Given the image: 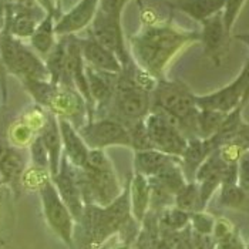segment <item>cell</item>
I'll use <instances>...</instances> for the list:
<instances>
[{"label":"cell","mask_w":249,"mask_h":249,"mask_svg":"<svg viewBox=\"0 0 249 249\" xmlns=\"http://www.w3.org/2000/svg\"><path fill=\"white\" fill-rule=\"evenodd\" d=\"M84 204L107 207L123 194L114 165L104 150H90L84 168H78Z\"/></svg>","instance_id":"277c9868"},{"label":"cell","mask_w":249,"mask_h":249,"mask_svg":"<svg viewBox=\"0 0 249 249\" xmlns=\"http://www.w3.org/2000/svg\"><path fill=\"white\" fill-rule=\"evenodd\" d=\"M0 49L4 64L16 76H20L24 81H50L47 67L40 61V58L33 52L24 47L20 41L12 37H3L0 43Z\"/></svg>","instance_id":"30bf717a"},{"label":"cell","mask_w":249,"mask_h":249,"mask_svg":"<svg viewBox=\"0 0 249 249\" xmlns=\"http://www.w3.org/2000/svg\"><path fill=\"white\" fill-rule=\"evenodd\" d=\"M30 153H32V161H33L35 167L50 173L49 154H47V150H46V147H44L40 135H37L36 138H33L32 145H30Z\"/></svg>","instance_id":"f546056e"},{"label":"cell","mask_w":249,"mask_h":249,"mask_svg":"<svg viewBox=\"0 0 249 249\" xmlns=\"http://www.w3.org/2000/svg\"><path fill=\"white\" fill-rule=\"evenodd\" d=\"M191 224L194 232L212 235L213 227H215V219L204 211L195 212V213H191Z\"/></svg>","instance_id":"1f68e13d"},{"label":"cell","mask_w":249,"mask_h":249,"mask_svg":"<svg viewBox=\"0 0 249 249\" xmlns=\"http://www.w3.org/2000/svg\"><path fill=\"white\" fill-rule=\"evenodd\" d=\"M179 161L181 158L161 153L158 150L138 151L134 153V173L144 175L147 178H153L160 173H162L170 165Z\"/></svg>","instance_id":"7402d4cb"},{"label":"cell","mask_w":249,"mask_h":249,"mask_svg":"<svg viewBox=\"0 0 249 249\" xmlns=\"http://www.w3.org/2000/svg\"><path fill=\"white\" fill-rule=\"evenodd\" d=\"M249 100V58L238 77L228 86L204 96H195L198 108L215 110L228 114L239 106H245Z\"/></svg>","instance_id":"ba28073f"},{"label":"cell","mask_w":249,"mask_h":249,"mask_svg":"<svg viewBox=\"0 0 249 249\" xmlns=\"http://www.w3.org/2000/svg\"><path fill=\"white\" fill-rule=\"evenodd\" d=\"M77 1H80V0H64V3H66V4H73V6L76 4Z\"/></svg>","instance_id":"d590c367"},{"label":"cell","mask_w":249,"mask_h":249,"mask_svg":"<svg viewBox=\"0 0 249 249\" xmlns=\"http://www.w3.org/2000/svg\"><path fill=\"white\" fill-rule=\"evenodd\" d=\"M248 38H249V37H248Z\"/></svg>","instance_id":"f35d334b"},{"label":"cell","mask_w":249,"mask_h":249,"mask_svg":"<svg viewBox=\"0 0 249 249\" xmlns=\"http://www.w3.org/2000/svg\"><path fill=\"white\" fill-rule=\"evenodd\" d=\"M215 249H245V245L236 231H232L225 238L216 241Z\"/></svg>","instance_id":"836d02e7"},{"label":"cell","mask_w":249,"mask_h":249,"mask_svg":"<svg viewBox=\"0 0 249 249\" xmlns=\"http://www.w3.org/2000/svg\"><path fill=\"white\" fill-rule=\"evenodd\" d=\"M86 74L91 100L94 104V115H97V118L108 117L111 103L114 98L118 74L96 70L90 66H86Z\"/></svg>","instance_id":"4fadbf2b"},{"label":"cell","mask_w":249,"mask_h":249,"mask_svg":"<svg viewBox=\"0 0 249 249\" xmlns=\"http://www.w3.org/2000/svg\"><path fill=\"white\" fill-rule=\"evenodd\" d=\"M100 0H80L58 20L56 24L57 35H73L87 26H91L96 18Z\"/></svg>","instance_id":"e0dca14e"},{"label":"cell","mask_w":249,"mask_h":249,"mask_svg":"<svg viewBox=\"0 0 249 249\" xmlns=\"http://www.w3.org/2000/svg\"><path fill=\"white\" fill-rule=\"evenodd\" d=\"M213 151L216 150H213L210 140H204L199 137L188 138L187 148L181 157V168L188 182L195 181L196 171Z\"/></svg>","instance_id":"d6986e66"},{"label":"cell","mask_w":249,"mask_h":249,"mask_svg":"<svg viewBox=\"0 0 249 249\" xmlns=\"http://www.w3.org/2000/svg\"><path fill=\"white\" fill-rule=\"evenodd\" d=\"M227 168H228V165L225 164V161L219 155V151L216 150L204 161V164L196 171L195 182L199 187L201 199H202L204 207H207V204L210 202V199L216 192V190L221 188L222 178H224Z\"/></svg>","instance_id":"5bb4252c"},{"label":"cell","mask_w":249,"mask_h":249,"mask_svg":"<svg viewBox=\"0 0 249 249\" xmlns=\"http://www.w3.org/2000/svg\"><path fill=\"white\" fill-rule=\"evenodd\" d=\"M89 36H91L100 44L113 52L121 61L123 69H125L133 61V57L130 54V47L127 46V40L123 32L121 15L107 13L98 9L96 18L90 26Z\"/></svg>","instance_id":"9c48e42d"},{"label":"cell","mask_w":249,"mask_h":249,"mask_svg":"<svg viewBox=\"0 0 249 249\" xmlns=\"http://www.w3.org/2000/svg\"><path fill=\"white\" fill-rule=\"evenodd\" d=\"M154 150L181 158L187 148L188 138L178 125L161 113L150 111L144 120Z\"/></svg>","instance_id":"8fae6325"},{"label":"cell","mask_w":249,"mask_h":249,"mask_svg":"<svg viewBox=\"0 0 249 249\" xmlns=\"http://www.w3.org/2000/svg\"><path fill=\"white\" fill-rule=\"evenodd\" d=\"M238 184L245 192H249V150L238 162Z\"/></svg>","instance_id":"d6a6232c"},{"label":"cell","mask_w":249,"mask_h":249,"mask_svg":"<svg viewBox=\"0 0 249 249\" xmlns=\"http://www.w3.org/2000/svg\"><path fill=\"white\" fill-rule=\"evenodd\" d=\"M160 222H161V227L164 230L177 232V231L187 228V225L191 222V213L177 208L175 205L167 207L161 211Z\"/></svg>","instance_id":"4316f807"},{"label":"cell","mask_w":249,"mask_h":249,"mask_svg":"<svg viewBox=\"0 0 249 249\" xmlns=\"http://www.w3.org/2000/svg\"><path fill=\"white\" fill-rule=\"evenodd\" d=\"M247 249H249V245H248V248H247Z\"/></svg>","instance_id":"74e56055"},{"label":"cell","mask_w":249,"mask_h":249,"mask_svg":"<svg viewBox=\"0 0 249 249\" xmlns=\"http://www.w3.org/2000/svg\"><path fill=\"white\" fill-rule=\"evenodd\" d=\"M225 1L227 0H175L171 3V7L202 23L204 20L222 13Z\"/></svg>","instance_id":"603a6c76"},{"label":"cell","mask_w":249,"mask_h":249,"mask_svg":"<svg viewBox=\"0 0 249 249\" xmlns=\"http://www.w3.org/2000/svg\"><path fill=\"white\" fill-rule=\"evenodd\" d=\"M195 96L182 81L161 78L151 93V111L168 117L187 138H194L196 137V115L199 111Z\"/></svg>","instance_id":"7a4b0ae2"},{"label":"cell","mask_w":249,"mask_h":249,"mask_svg":"<svg viewBox=\"0 0 249 249\" xmlns=\"http://www.w3.org/2000/svg\"><path fill=\"white\" fill-rule=\"evenodd\" d=\"M0 170L9 179H15L23 173L21 157L13 148L0 145Z\"/></svg>","instance_id":"83f0119b"},{"label":"cell","mask_w":249,"mask_h":249,"mask_svg":"<svg viewBox=\"0 0 249 249\" xmlns=\"http://www.w3.org/2000/svg\"><path fill=\"white\" fill-rule=\"evenodd\" d=\"M201 40L196 32L182 30L167 21H155L130 37V54L137 66L157 80L165 78V69L181 50Z\"/></svg>","instance_id":"6da1fadb"},{"label":"cell","mask_w":249,"mask_h":249,"mask_svg":"<svg viewBox=\"0 0 249 249\" xmlns=\"http://www.w3.org/2000/svg\"><path fill=\"white\" fill-rule=\"evenodd\" d=\"M202 30H201V40L204 44V52L212 61L216 64L221 63L225 47H227V38L228 32L225 29L222 13H218L210 19L204 20L202 23Z\"/></svg>","instance_id":"9a60e30c"},{"label":"cell","mask_w":249,"mask_h":249,"mask_svg":"<svg viewBox=\"0 0 249 249\" xmlns=\"http://www.w3.org/2000/svg\"><path fill=\"white\" fill-rule=\"evenodd\" d=\"M191 242L194 249H215V247H216L213 235H207V233L194 232L191 235Z\"/></svg>","instance_id":"e575fe53"},{"label":"cell","mask_w":249,"mask_h":249,"mask_svg":"<svg viewBox=\"0 0 249 249\" xmlns=\"http://www.w3.org/2000/svg\"><path fill=\"white\" fill-rule=\"evenodd\" d=\"M151 111V91L137 78L134 60L118 74L115 93L108 117L115 118L127 128L142 121Z\"/></svg>","instance_id":"5b68a950"},{"label":"cell","mask_w":249,"mask_h":249,"mask_svg":"<svg viewBox=\"0 0 249 249\" xmlns=\"http://www.w3.org/2000/svg\"><path fill=\"white\" fill-rule=\"evenodd\" d=\"M131 215L130 204V188L128 182L124 187L123 194L107 207H100L94 204L86 205L81 224L89 241L90 248H101L103 244L114 233L123 232L134 222ZM137 222V221H135Z\"/></svg>","instance_id":"3957f363"},{"label":"cell","mask_w":249,"mask_h":249,"mask_svg":"<svg viewBox=\"0 0 249 249\" xmlns=\"http://www.w3.org/2000/svg\"><path fill=\"white\" fill-rule=\"evenodd\" d=\"M40 138L49 154V162H50V175H56L60 170L61 158H63V141H61V133L58 125L57 115L49 113L46 117V123L41 128Z\"/></svg>","instance_id":"ffe728a7"},{"label":"cell","mask_w":249,"mask_h":249,"mask_svg":"<svg viewBox=\"0 0 249 249\" xmlns=\"http://www.w3.org/2000/svg\"><path fill=\"white\" fill-rule=\"evenodd\" d=\"M78 133L90 150H106L108 147H130L128 128L111 117L93 118L78 128Z\"/></svg>","instance_id":"52a82bcc"},{"label":"cell","mask_w":249,"mask_h":249,"mask_svg":"<svg viewBox=\"0 0 249 249\" xmlns=\"http://www.w3.org/2000/svg\"><path fill=\"white\" fill-rule=\"evenodd\" d=\"M58 118V117H57ZM60 133H61V141H63V151L69 162L76 168H84L90 148L81 138L76 127L64 118H58Z\"/></svg>","instance_id":"ac0fdd59"},{"label":"cell","mask_w":249,"mask_h":249,"mask_svg":"<svg viewBox=\"0 0 249 249\" xmlns=\"http://www.w3.org/2000/svg\"><path fill=\"white\" fill-rule=\"evenodd\" d=\"M225 113L215 110H201L196 115V137L208 140L216 134L225 121Z\"/></svg>","instance_id":"484cf974"},{"label":"cell","mask_w":249,"mask_h":249,"mask_svg":"<svg viewBox=\"0 0 249 249\" xmlns=\"http://www.w3.org/2000/svg\"><path fill=\"white\" fill-rule=\"evenodd\" d=\"M144 120L137 123L134 125H131V127H128L130 137H131V148L134 150V153L145 151V150H154L148 133H147V128H145Z\"/></svg>","instance_id":"f1b7e54d"},{"label":"cell","mask_w":249,"mask_h":249,"mask_svg":"<svg viewBox=\"0 0 249 249\" xmlns=\"http://www.w3.org/2000/svg\"><path fill=\"white\" fill-rule=\"evenodd\" d=\"M37 190L41 199L43 213L47 224L67 247L73 248V233H74L76 219L73 218L70 210L58 195L57 190L52 181V177H47L38 185Z\"/></svg>","instance_id":"8992f818"},{"label":"cell","mask_w":249,"mask_h":249,"mask_svg":"<svg viewBox=\"0 0 249 249\" xmlns=\"http://www.w3.org/2000/svg\"><path fill=\"white\" fill-rule=\"evenodd\" d=\"M54 33H56V26L53 24V18L49 15L46 19L43 20L32 35V44L36 49V52L49 56L50 52L54 49Z\"/></svg>","instance_id":"d4e9b609"},{"label":"cell","mask_w":249,"mask_h":249,"mask_svg":"<svg viewBox=\"0 0 249 249\" xmlns=\"http://www.w3.org/2000/svg\"><path fill=\"white\" fill-rule=\"evenodd\" d=\"M77 40H78L86 66H90L96 70L110 71V73H117V74L123 71V64L118 57L91 36L77 38Z\"/></svg>","instance_id":"2e32d148"},{"label":"cell","mask_w":249,"mask_h":249,"mask_svg":"<svg viewBox=\"0 0 249 249\" xmlns=\"http://www.w3.org/2000/svg\"><path fill=\"white\" fill-rule=\"evenodd\" d=\"M131 215L137 222H142L151 208V187L147 177L133 173L128 179Z\"/></svg>","instance_id":"44dd1931"},{"label":"cell","mask_w":249,"mask_h":249,"mask_svg":"<svg viewBox=\"0 0 249 249\" xmlns=\"http://www.w3.org/2000/svg\"><path fill=\"white\" fill-rule=\"evenodd\" d=\"M115 249H130L128 247H127V244L125 245H123V247H118V248H115Z\"/></svg>","instance_id":"8d00e7d4"},{"label":"cell","mask_w":249,"mask_h":249,"mask_svg":"<svg viewBox=\"0 0 249 249\" xmlns=\"http://www.w3.org/2000/svg\"><path fill=\"white\" fill-rule=\"evenodd\" d=\"M52 181L57 190L58 195L61 196L63 202L67 205V208L70 210L73 218L77 222L81 221L83 218V212L86 208L84 204V198H83V192L80 187V179H78V168L73 167L69 160L66 158V155H63L61 158V164H60V170L56 175L52 177Z\"/></svg>","instance_id":"7c38bea8"},{"label":"cell","mask_w":249,"mask_h":249,"mask_svg":"<svg viewBox=\"0 0 249 249\" xmlns=\"http://www.w3.org/2000/svg\"><path fill=\"white\" fill-rule=\"evenodd\" d=\"M245 1L247 0H227L225 1V7L222 10V19H224V24H225L228 35H231V30L238 19Z\"/></svg>","instance_id":"4dcf8cb0"},{"label":"cell","mask_w":249,"mask_h":249,"mask_svg":"<svg viewBox=\"0 0 249 249\" xmlns=\"http://www.w3.org/2000/svg\"><path fill=\"white\" fill-rule=\"evenodd\" d=\"M174 205L188 213L204 211L205 207L201 199V192H199L198 184L195 181L187 182L179 191L177 192V195L174 198Z\"/></svg>","instance_id":"cb8c5ba5"}]
</instances>
